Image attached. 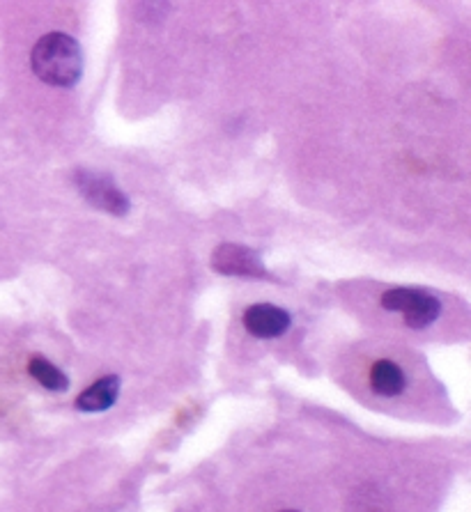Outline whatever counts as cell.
I'll return each instance as SVG.
<instances>
[{
  "label": "cell",
  "mask_w": 471,
  "mask_h": 512,
  "mask_svg": "<svg viewBox=\"0 0 471 512\" xmlns=\"http://www.w3.org/2000/svg\"><path fill=\"white\" fill-rule=\"evenodd\" d=\"M120 393V377L108 375L97 379L90 389L83 391L79 398H76V409L86 411V414H99V411H106L115 405Z\"/></svg>",
  "instance_id": "obj_6"
},
{
  "label": "cell",
  "mask_w": 471,
  "mask_h": 512,
  "mask_svg": "<svg viewBox=\"0 0 471 512\" xmlns=\"http://www.w3.org/2000/svg\"><path fill=\"white\" fill-rule=\"evenodd\" d=\"M30 65L40 81L53 88H72L83 72V53L79 42L67 33H49L35 44Z\"/></svg>",
  "instance_id": "obj_1"
},
{
  "label": "cell",
  "mask_w": 471,
  "mask_h": 512,
  "mask_svg": "<svg viewBox=\"0 0 471 512\" xmlns=\"http://www.w3.org/2000/svg\"><path fill=\"white\" fill-rule=\"evenodd\" d=\"M382 306L391 313H403L405 324L412 329H426L442 315V301L435 294L412 287H393L384 292Z\"/></svg>",
  "instance_id": "obj_2"
},
{
  "label": "cell",
  "mask_w": 471,
  "mask_h": 512,
  "mask_svg": "<svg viewBox=\"0 0 471 512\" xmlns=\"http://www.w3.org/2000/svg\"><path fill=\"white\" fill-rule=\"evenodd\" d=\"M212 269L223 276L239 278H269L258 251L242 244H221L212 253Z\"/></svg>",
  "instance_id": "obj_4"
},
{
  "label": "cell",
  "mask_w": 471,
  "mask_h": 512,
  "mask_svg": "<svg viewBox=\"0 0 471 512\" xmlns=\"http://www.w3.org/2000/svg\"><path fill=\"white\" fill-rule=\"evenodd\" d=\"M281 512H299V510H281Z\"/></svg>",
  "instance_id": "obj_10"
},
{
  "label": "cell",
  "mask_w": 471,
  "mask_h": 512,
  "mask_svg": "<svg viewBox=\"0 0 471 512\" xmlns=\"http://www.w3.org/2000/svg\"><path fill=\"white\" fill-rule=\"evenodd\" d=\"M354 501H359V506L354 512H380L382 510V496L377 492H368L366 487L359 494H354Z\"/></svg>",
  "instance_id": "obj_9"
},
{
  "label": "cell",
  "mask_w": 471,
  "mask_h": 512,
  "mask_svg": "<svg viewBox=\"0 0 471 512\" xmlns=\"http://www.w3.org/2000/svg\"><path fill=\"white\" fill-rule=\"evenodd\" d=\"M292 317L288 310L274 304H256L246 308L244 327L256 338H279L290 329Z\"/></svg>",
  "instance_id": "obj_5"
},
{
  "label": "cell",
  "mask_w": 471,
  "mask_h": 512,
  "mask_svg": "<svg viewBox=\"0 0 471 512\" xmlns=\"http://www.w3.org/2000/svg\"><path fill=\"white\" fill-rule=\"evenodd\" d=\"M28 372L46 391L60 393L69 389V377L58 366H53L51 361H46L44 356H33L28 363Z\"/></svg>",
  "instance_id": "obj_8"
},
{
  "label": "cell",
  "mask_w": 471,
  "mask_h": 512,
  "mask_svg": "<svg viewBox=\"0 0 471 512\" xmlns=\"http://www.w3.org/2000/svg\"><path fill=\"white\" fill-rule=\"evenodd\" d=\"M370 384H373V391L382 395V398H396V395L405 391L407 377L398 363L382 359L370 370Z\"/></svg>",
  "instance_id": "obj_7"
},
{
  "label": "cell",
  "mask_w": 471,
  "mask_h": 512,
  "mask_svg": "<svg viewBox=\"0 0 471 512\" xmlns=\"http://www.w3.org/2000/svg\"><path fill=\"white\" fill-rule=\"evenodd\" d=\"M76 186H79L81 196L88 200L92 207L102 209L113 216H127L129 214V198L118 189L111 177L97 170H79L76 173Z\"/></svg>",
  "instance_id": "obj_3"
}]
</instances>
